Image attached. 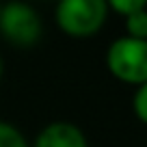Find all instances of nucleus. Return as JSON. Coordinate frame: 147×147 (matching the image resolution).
Returning <instances> with one entry per match:
<instances>
[{
	"mask_svg": "<svg viewBox=\"0 0 147 147\" xmlns=\"http://www.w3.org/2000/svg\"><path fill=\"white\" fill-rule=\"evenodd\" d=\"M106 65L115 78L130 84H145L147 82V41L121 37L110 43Z\"/></svg>",
	"mask_w": 147,
	"mask_h": 147,
	"instance_id": "obj_1",
	"label": "nucleus"
},
{
	"mask_svg": "<svg viewBox=\"0 0 147 147\" xmlns=\"http://www.w3.org/2000/svg\"><path fill=\"white\" fill-rule=\"evenodd\" d=\"M35 147H87V138L80 128L65 121H56L37 136Z\"/></svg>",
	"mask_w": 147,
	"mask_h": 147,
	"instance_id": "obj_4",
	"label": "nucleus"
},
{
	"mask_svg": "<svg viewBox=\"0 0 147 147\" xmlns=\"http://www.w3.org/2000/svg\"><path fill=\"white\" fill-rule=\"evenodd\" d=\"M125 30H128V37H132V39L147 41V9L128 15L125 18Z\"/></svg>",
	"mask_w": 147,
	"mask_h": 147,
	"instance_id": "obj_5",
	"label": "nucleus"
},
{
	"mask_svg": "<svg viewBox=\"0 0 147 147\" xmlns=\"http://www.w3.org/2000/svg\"><path fill=\"white\" fill-rule=\"evenodd\" d=\"M0 30L15 46H32L41 35V20L37 11L22 2H9L0 9Z\"/></svg>",
	"mask_w": 147,
	"mask_h": 147,
	"instance_id": "obj_3",
	"label": "nucleus"
},
{
	"mask_svg": "<svg viewBox=\"0 0 147 147\" xmlns=\"http://www.w3.org/2000/svg\"><path fill=\"white\" fill-rule=\"evenodd\" d=\"M106 13L104 0H63L56 7V24L69 37H89L102 28Z\"/></svg>",
	"mask_w": 147,
	"mask_h": 147,
	"instance_id": "obj_2",
	"label": "nucleus"
},
{
	"mask_svg": "<svg viewBox=\"0 0 147 147\" xmlns=\"http://www.w3.org/2000/svg\"><path fill=\"white\" fill-rule=\"evenodd\" d=\"M108 7H110V9H115L117 13H121L123 18H128V15H132V13H138V11L147 9V5L143 2V0H113Z\"/></svg>",
	"mask_w": 147,
	"mask_h": 147,
	"instance_id": "obj_7",
	"label": "nucleus"
},
{
	"mask_svg": "<svg viewBox=\"0 0 147 147\" xmlns=\"http://www.w3.org/2000/svg\"><path fill=\"white\" fill-rule=\"evenodd\" d=\"M0 147H28V145L18 128L0 121Z\"/></svg>",
	"mask_w": 147,
	"mask_h": 147,
	"instance_id": "obj_6",
	"label": "nucleus"
},
{
	"mask_svg": "<svg viewBox=\"0 0 147 147\" xmlns=\"http://www.w3.org/2000/svg\"><path fill=\"white\" fill-rule=\"evenodd\" d=\"M0 76H2V59H0Z\"/></svg>",
	"mask_w": 147,
	"mask_h": 147,
	"instance_id": "obj_9",
	"label": "nucleus"
},
{
	"mask_svg": "<svg viewBox=\"0 0 147 147\" xmlns=\"http://www.w3.org/2000/svg\"><path fill=\"white\" fill-rule=\"evenodd\" d=\"M134 113L143 123H147V82L141 84L134 95Z\"/></svg>",
	"mask_w": 147,
	"mask_h": 147,
	"instance_id": "obj_8",
	"label": "nucleus"
}]
</instances>
